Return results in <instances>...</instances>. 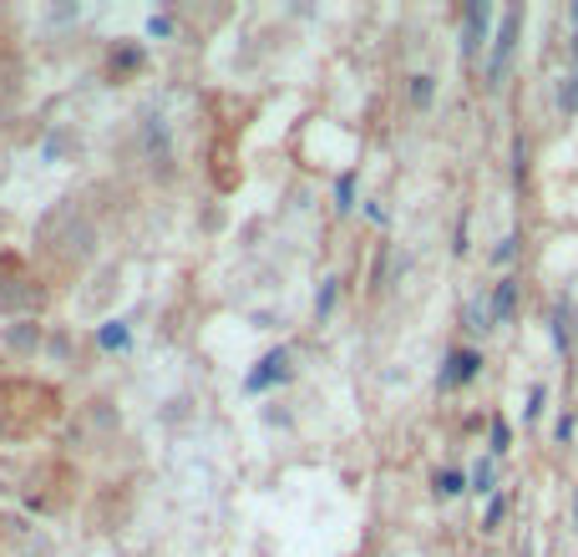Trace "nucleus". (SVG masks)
Instances as JSON below:
<instances>
[{"mask_svg": "<svg viewBox=\"0 0 578 557\" xmlns=\"http://www.w3.org/2000/svg\"><path fill=\"white\" fill-rule=\"evenodd\" d=\"M487 21H493V6L487 0H472L467 21H462V56H477L482 41H487Z\"/></svg>", "mask_w": 578, "mask_h": 557, "instance_id": "obj_4", "label": "nucleus"}, {"mask_svg": "<svg viewBox=\"0 0 578 557\" xmlns=\"http://www.w3.org/2000/svg\"><path fill=\"white\" fill-rule=\"evenodd\" d=\"M330 309H336V279H326V289H320V299H314V314L326 320Z\"/></svg>", "mask_w": 578, "mask_h": 557, "instance_id": "obj_15", "label": "nucleus"}, {"mask_svg": "<svg viewBox=\"0 0 578 557\" xmlns=\"http://www.w3.org/2000/svg\"><path fill=\"white\" fill-rule=\"evenodd\" d=\"M432 96H436L432 76H411V102H416V107H432Z\"/></svg>", "mask_w": 578, "mask_h": 557, "instance_id": "obj_13", "label": "nucleus"}, {"mask_svg": "<svg viewBox=\"0 0 578 557\" xmlns=\"http://www.w3.org/2000/svg\"><path fill=\"white\" fill-rule=\"evenodd\" d=\"M574 517H578V502H574Z\"/></svg>", "mask_w": 578, "mask_h": 557, "instance_id": "obj_20", "label": "nucleus"}, {"mask_svg": "<svg viewBox=\"0 0 578 557\" xmlns=\"http://www.w3.org/2000/svg\"><path fill=\"white\" fill-rule=\"evenodd\" d=\"M289 360H295V350H289V344L269 350V355L259 360L249 375H244V391H249V395H265V391H275V385H285V380H289Z\"/></svg>", "mask_w": 578, "mask_h": 557, "instance_id": "obj_2", "label": "nucleus"}, {"mask_svg": "<svg viewBox=\"0 0 578 557\" xmlns=\"http://www.w3.org/2000/svg\"><path fill=\"white\" fill-rule=\"evenodd\" d=\"M336 208H340V214H350V208H355V173H345V178L336 183Z\"/></svg>", "mask_w": 578, "mask_h": 557, "instance_id": "obj_12", "label": "nucleus"}, {"mask_svg": "<svg viewBox=\"0 0 578 557\" xmlns=\"http://www.w3.org/2000/svg\"><path fill=\"white\" fill-rule=\"evenodd\" d=\"M543 401H548V391H543V385H533V391H528V405H523V415H528V421H538V415H543Z\"/></svg>", "mask_w": 578, "mask_h": 557, "instance_id": "obj_16", "label": "nucleus"}, {"mask_svg": "<svg viewBox=\"0 0 578 557\" xmlns=\"http://www.w3.org/2000/svg\"><path fill=\"white\" fill-rule=\"evenodd\" d=\"M507 517V497H493V507H487V522H482V533H497Z\"/></svg>", "mask_w": 578, "mask_h": 557, "instance_id": "obj_14", "label": "nucleus"}, {"mask_svg": "<svg viewBox=\"0 0 578 557\" xmlns=\"http://www.w3.org/2000/svg\"><path fill=\"white\" fill-rule=\"evenodd\" d=\"M518 25H523V11H518V6H507L503 25H497V37H493V56H487V86L503 82L507 61H513V47H518Z\"/></svg>", "mask_w": 578, "mask_h": 557, "instance_id": "obj_1", "label": "nucleus"}, {"mask_svg": "<svg viewBox=\"0 0 578 557\" xmlns=\"http://www.w3.org/2000/svg\"><path fill=\"white\" fill-rule=\"evenodd\" d=\"M96 344H102V350H127V324H102V330H96Z\"/></svg>", "mask_w": 578, "mask_h": 557, "instance_id": "obj_8", "label": "nucleus"}, {"mask_svg": "<svg viewBox=\"0 0 578 557\" xmlns=\"http://www.w3.org/2000/svg\"><path fill=\"white\" fill-rule=\"evenodd\" d=\"M467 482H472V492H477V497H497V462H493V456H482V462L472 466Z\"/></svg>", "mask_w": 578, "mask_h": 557, "instance_id": "obj_6", "label": "nucleus"}, {"mask_svg": "<svg viewBox=\"0 0 578 557\" xmlns=\"http://www.w3.org/2000/svg\"><path fill=\"white\" fill-rule=\"evenodd\" d=\"M507 446H513V426H507L503 415H493V446H487V451H493V462H497V456H507Z\"/></svg>", "mask_w": 578, "mask_h": 557, "instance_id": "obj_9", "label": "nucleus"}, {"mask_svg": "<svg viewBox=\"0 0 578 557\" xmlns=\"http://www.w3.org/2000/svg\"><path fill=\"white\" fill-rule=\"evenodd\" d=\"M173 31V16H153V21H147V37H168Z\"/></svg>", "mask_w": 578, "mask_h": 557, "instance_id": "obj_18", "label": "nucleus"}, {"mask_svg": "<svg viewBox=\"0 0 578 557\" xmlns=\"http://www.w3.org/2000/svg\"><path fill=\"white\" fill-rule=\"evenodd\" d=\"M482 370V355L477 350H452V355L442 360V375H436V385L442 391H462V385H472Z\"/></svg>", "mask_w": 578, "mask_h": 557, "instance_id": "obj_3", "label": "nucleus"}, {"mask_svg": "<svg viewBox=\"0 0 578 557\" xmlns=\"http://www.w3.org/2000/svg\"><path fill=\"white\" fill-rule=\"evenodd\" d=\"M568 16H574V25H578V0H574V11H568Z\"/></svg>", "mask_w": 578, "mask_h": 557, "instance_id": "obj_19", "label": "nucleus"}, {"mask_svg": "<svg viewBox=\"0 0 578 557\" xmlns=\"http://www.w3.org/2000/svg\"><path fill=\"white\" fill-rule=\"evenodd\" d=\"M558 107H564L568 117H574V112H578V72H574V76H564V82H558Z\"/></svg>", "mask_w": 578, "mask_h": 557, "instance_id": "obj_10", "label": "nucleus"}, {"mask_svg": "<svg viewBox=\"0 0 578 557\" xmlns=\"http://www.w3.org/2000/svg\"><path fill=\"white\" fill-rule=\"evenodd\" d=\"M467 330H493V309H487V305H482V299H472V305H467Z\"/></svg>", "mask_w": 578, "mask_h": 557, "instance_id": "obj_11", "label": "nucleus"}, {"mask_svg": "<svg viewBox=\"0 0 578 557\" xmlns=\"http://www.w3.org/2000/svg\"><path fill=\"white\" fill-rule=\"evenodd\" d=\"M513 254H518V238L507 234L503 244H497V249H493V264H497V269H503V264H513Z\"/></svg>", "mask_w": 578, "mask_h": 557, "instance_id": "obj_17", "label": "nucleus"}, {"mask_svg": "<svg viewBox=\"0 0 578 557\" xmlns=\"http://www.w3.org/2000/svg\"><path fill=\"white\" fill-rule=\"evenodd\" d=\"M462 492H472L467 472H436V497H462Z\"/></svg>", "mask_w": 578, "mask_h": 557, "instance_id": "obj_7", "label": "nucleus"}, {"mask_svg": "<svg viewBox=\"0 0 578 557\" xmlns=\"http://www.w3.org/2000/svg\"><path fill=\"white\" fill-rule=\"evenodd\" d=\"M487 309H493V324H507L513 314H518V279H513V274H503V285L493 289Z\"/></svg>", "mask_w": 578, "mask_h": 557, "instance_id": "obj_5", "label": "nucleus"}]
</instances>
